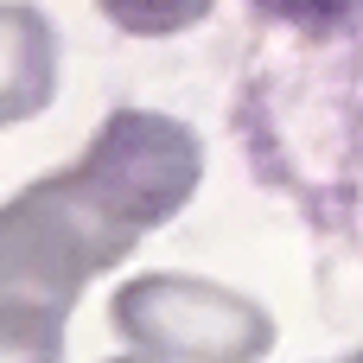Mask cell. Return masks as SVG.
Wrapping results in <instances>:
<instances>
[{
	"label": "cell",
	"mask_w": 363,
	"mask_h": 363,
	"mask_svg": "<svg viewBox=\"0 0 363 363\" xmlns=\"http://www.w3.org/2000/svg\"><path fill=\"white\" fill-rule=\"evenodd\" d=\"M147 236L102 204V191L77 172V160L51 179H32L0 204V300L70 313L77 294L121 268Z\"/></svg>",
	"instance_id": "1"
},
{
	"label": "cell",
	"mask_w": 363,
	"mask_h": 363,
	"mask_svg": "<svg viewBox=\"0 0 363 363\" xmlns=\"http://www.w3.org/2000/svg\"><path fill=\"white\" fill-rule=\"evenodd\" d=\"M108 325L153 363H262L274 319L262 300L204 274H134L108 300Z\"/></svg>",
	"instance_id": "2"
},
{
	"label": "cell",
	"mask_w": 363,
	"mask_h": 363,
	"mask_svg": "<svg viewBox=\"0 0 363 363\" xmlns=\"http://www.w3.org/2000/svg\"><path fill=\"white\" fill-rule=\"evenodd\" d=\"M77 172L102 191L115 217L153 236L204 185V140L160 108H115L96 128V140L77 153Z\"/></svg>",
	"instance_id": "3"
},
{
	"label": "cell",
	"mask_w": 363,
	"mask_h": 363,
	"mask_svg": "<svg viewBox=\"0 0 363 363\" xmlns=\"http://www.w3.org/2000/svg\"><path fill=\"white\" fill-rule=\"evenodd\" d=\"M51 96H57V26L26 0H0V128L45 115Z\"/></svg>",
	"instance_id": "4"
},
{
	"label": "cell",
	"mask_w": 363,
	"mask_h": 363,
	"mask_svg": "<svg viewBox=\"0 0 363 363\" xmlns=\"http://www.w3.org/2000/svg\"><path fill=\"white\" fill-rule=\"evenodd\" d=\"M64 319L70 313L0 300V363H64Z\"/></svg>",
	"instance_id": "5"
},
{
	"label": "cell",
	"mask_w": 363,
	"mask_h": 363,
	"mask_svg": "<svg viewBox=\"0 0 363 363\" xmlns=\"http://www.w3.org/2000/svg\"><path fill=\"white\" fill-rule=\"evenodd\" d=\"M217 0H96V13L128 32V38H172V32H191L198 19H211Z\"/></svg>",
	"instance_id": "6"
},
{
	"label": "cell",
	"mask_w": 363,
	"mask_h": 363,
	"mask_svg": "<svg viewBox=\"0 0 363 363\" xmlns=\"http://www.w3.org/2000/svg\"><path fill=\"white\" fill-rule=\"evenodd\" d=\"M274 26H300V32H338L363 19V0H255Z\"/></svg>",
	"instance_id": "7"
},
{
	"label": "cell",
	"mask_w": 363,
	"mask_h": 363,
	"mask_svg": "<svg viewBox=\"0 0 363 363\" xmlns=\"http://www.w3.org/2000/svg\"><path fill=\"white\" fill-rule=\"evenodd\" d=\"M108 363H153V357H140V351H134V357H108Z\"/></svg>",
	"instance_id": "8"
},
{
	"label": "cell",
	"mask_w": 363,
	"mask_h": 363,
	"mask_svg": "<svg viewBox=\"0 0 363 363\" xmlns=\"http://www.w3.org/2000/svg\"><path fill=\"white\" fill-rule=\"evenodd\" d=\"M345 363H363V351H357V357H345Z\"/></svg>",
	"instance_id": "9"
}]
</instances>
